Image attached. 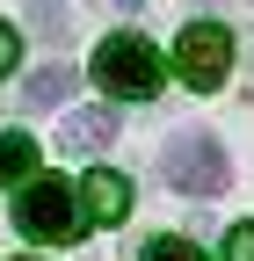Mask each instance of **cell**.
Masks as SVG:
<instances>
[{
	"instance_id": "cell-1",
	"label": "cell",
	"mask_w": 254,
	"mask_h": 261,
	"mask_svg": "<svg viewBox=\"0 0 254 261\" xmlns=\"http://www.w3.org/2000/svg\"><path fill=\"white\" fill-rule=\"evenodd\" d=\"M94 87L102 94H116V102H153L160 94V80H167V65H160V51H153L138 29H116V37H102L94 44Z\"/></svg>"
},
{
	"instance_id": "cell-2",
	"label": "cell",
	"mask_w": 254,
	"mask_h": 261,
	"mask_svg": "<svg viewBox=\"0 0 254 261\" xmlns=\"http://www.w3.org/2000/svg\"><path fill=\"white\" fill-rule=\"evenodd\" d=\"M80 225H87V211H80V189L66 174H37L29 189H15V232L22 240L66 247V240H80Z\"/></svg>"
},
{
	"instance_id": "cell-3",
	"label": "cell",
	"mask_w": 254,
	"mask_h": 261,
	"mask_svg": "<svg viewBox=\"0 0 254 261\" xmlns=\"http://www.w3.org/2000/svg\"><path fill=\"white\" fill-rule=\"evenodd\" d=\"M160 174H167V189H182V196H225L233 160H225V145H218L211 130H174L167 152H160Z\"/></svg>"
},
{
	"instance_id": "cell-4",
	"label": "cell",
	"mask_w": 254,
	"mask_h": 261,
	"mask_svg": "<svg viewBox=\"0 0 254 261\" xmlns=\"http://www.w3.org/2000/svg\"><path fill=\"white\" fill-rule=\"evenodd\" d=\"M174 73H182V87L218 94L225 73H233V29L225 22H189L182 37H174Z\"/></svg>"
},
{
	"instance_id": "cell-5",
	"label": "cell",
	"mask_w": 254,
	"mask_h": 261,
	"mask_svg": "<svg viewBox=\"0 0 254 261\" xmlns=\"http://www.w3.org/2000/svg\"><path fill=\"white\" fill-rule=\"evenodd\" d=\"M80 203H87V225H116L123 211H131V181H123L116 167H94L80 181Z\"/></svg>"
},
{
	"instance_id": "cell-6",
	"label": "cell",
	"mask_w": 254,
	"mask_h": 261,
	"mask_svg": "<svg viewBox=\"0 0 254 261\" xmlns=\"http://www.w3.org/2000/svg\"><path fill=\"white\" fill-rule=\"evenodd\" d=\"M58 145H66V152H102V145H116V109H73L66 123H58Z\"/></svg>"
},
{
	"instance_id": "cell-7",
	"label": "cell",
	"mask_w": 254,
	"mask_h": 261,
	"mask_svg": "<svg viewBox=\"0 0 254 261\" xmlns=\"http://www.w3.org/2000/svg\"><path fill=\"white\" fill-rule=\"evenodd\" d=\"M0 181L8 189L37 181V138H29V130H0Z\"/></svg>"
},
{
	"instance_id": "cell-8",
	"label": "cell",
	"mask_w": 254,
	"mask_h": 261,
	"mask_svg": "<svg viewBox=\"0 0 254 261\" xmlns=\"http://www.w3.org/2000/svg\"><path fill=\"white\" fill-rule=\"evenodd\" d=\"M66 94H73V65H44L22 80V109H58Z\"/></svg>"
},
{
	"instance_id": "cell-9",
	"label": "cell",
	"mask_w": 254,
	"mask_h": 261,
	"mask_svg": "<svg viewBox=\"0 0 254 261\" xmlns=\"http://www.w3.org/2000/svg\"><path fill=\"white\" fill-rule=\"evenodd\" d=\"M138 261H211L196 240H182V232H160V240H145V254Z\"/></svg>"
},
{
	"instance_id": "cell-10",
	"label": "cell",
	"mask_w": 254,
	"mask_h": 261,
	"mask_svg": "<svg viewBox=\"0 0 254 261\" xmlns=\"http://www.w3.org/2000/svg\"><path fill=\"white\" fill-rule=\"evenodd\" d=\"M29 29H44V37L58 44V37L73 29V22H66V8H58V0H29Z\"/></svg>"
},
{
	"instance_id": "cell-11",
	"label": "cell",
	"mask_w": 254,
	"mask_h": 261,
	"mask_svg": "<svg viewBox=\"0 0 254 261\" xmlns=\"http://www.w3.org/2000/svg\"><path fill=\"white\" fill-rule=\"evenodd\" d=\"M15 65H22V29H15V22H0V80L15 73Z\"/></svg>"
},
{
	"instance_id": "cell-12",
	"label": "cell",
	"mask_w": 254,
	"mask_h": 261,
	"mask_svg": "<svg viewBox=\"0 0 254 261\" xmlns=\"http://www.w3.org/2000/svg\"><path fill=\"white\" fill-rule=\"evenodd\" d=\"M225 261H254V225H233L225 232Z\"/></svg>"
},
{
	"instance_id": "cell-13",
	"label": "cell",
	"mask_w": 254,
	"mask_h": 261,
	"mask_svg": "<svg viewBox=\"0 0 254 261\" xmlns=\"http://www.w3.org/2000/svg\"><path fill=\"white\" fill-rule=\"evenodd\" d=\"M15 261H37V254H15Z\"/></svg>"
}]
</instances>
